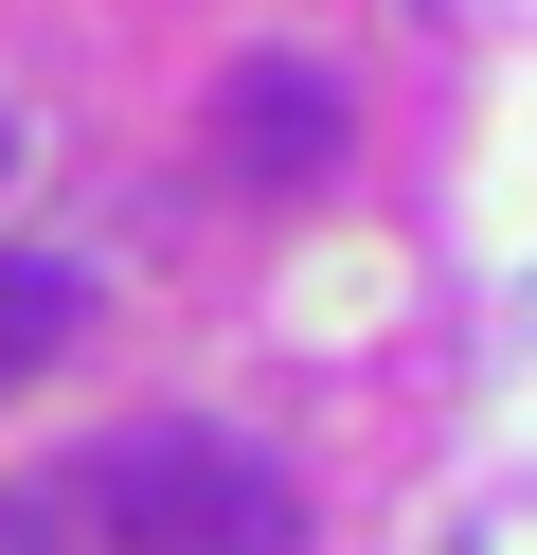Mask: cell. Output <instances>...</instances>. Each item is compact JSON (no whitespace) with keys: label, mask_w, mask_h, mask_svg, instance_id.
I'll return each instance as SVG.
<instances>
[{"label":"cell","mask_w":537,"mask_h":555,"mask_svg":"<svg viewBox=\"0 0 537 555\" xmlns=\"http://www.w3.org/2000/svg\"><path fill=\"white\" fill-rule=\"evenodd\" d=\"M72 519L107 555H286V483L233 430H107L72 466Z\"/></svg>","instance_id":"1"},{"label":"cell","mask_w":537,"mask_h":555,"mask_svg":"<svg viewBox=\"0 0 537 555\" xmlns=\"http://www.w3.org/2000/svg\"><path fill=\"white\" fill-rule=\"evenodd\" d=\"M341 144H358V108H341V73L322 54H233L215 73V108H197V162L233 197H305V180H341Z\"/></svg>","instance_id":"2"},{"label":"cell","mask_w":537,"mask_h":555,"mask_svg":"<svg viewBox=\"0 0 537 555\" xmlns=\"http://www.w3.org/2000/svg\"><path fill=\"white\" fill-rule=\"evenodd\" d=\"M54 340H72V287L54 269H0V376H36Z\"/></svg>","instance_id":"3"},{"label":"cell","mask_w":537,"mask_h":555,"mask_svg":"<svg viewBox=\"0 0 537 555\" xmlns=\"http://www.w3.org/2000/svg\"><path fill=\"white\" fill-rule=\"evenodd\" d=\"M36 538H54V519H36V502H0V555H36Z\"/></svg>","instance_id":"4"},{"label":"cell","mask_w":537,"mask_h":555,"mask_svg":"<svg viewBox=\"0 0 537 555\" xmlns=\"http://www.w3.org/2000/svg\"><path fill=\"white\" fill-rule=\"evenodd\" d=\"M0 162H18V144H0Z\"/></svg>","instance_id":"5"}]
</instances>
